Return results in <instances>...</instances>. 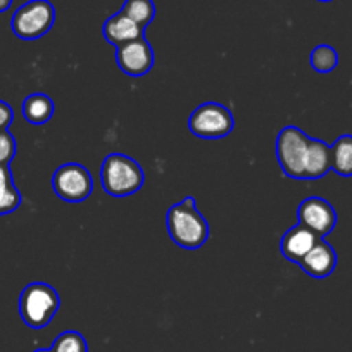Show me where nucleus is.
I'll return each instance as SVG.
<instances>
[{
	"instance_id": "15",
	"label": "nucleus",
	"mask_w": 352,
	"mask_h": 352,
	"mask_svg": "<svg viewBox=\"0 0 352 352\" xmlns=\"http://www.w3.org/2000/svg\"><path fill=\"white\" fill-rule=\"evenodd\" d=\"M21 194L12 180L11 166H0V216L11 214L21 206Z\"/></svg>"
},
{
	"instance_id": "21",
	"label": "nucleus",
	"mask_w": 352,
	"mask_h": 352,
	"mask_svg": "<svg viewBox=\"0 0 352 352\" xmlns=\"http://www.w3.org/2000/svg\"><path fill=\"white\" fill-rule=\"evenodd\" d=\"M14 121V111L8 102L0 100V131L8 130Z\"/></svg>"
},
{
	"instance_id": "1",
	"label": "nucleus",
	"mask_w": 352,
	"mask_h": 352,
	"mask_svg": "<svg viewBox=\"0 0 352 352\" xmlns=\"http://www.w3.org/2000/svg\"><path fill=\"white\" fill-rule=\"evenodd\" d=\"M166 226L173 242L182 249L197 250L209 239V225L199 212L194 197H185L182 202L169 208Z\"/></svg>"
},
{
	"instance_id": "18",
	"label": "nucleus",
	"mask_w": 352,
	"mask_h": 352,
	"mask_svg": "<svg viewBox=\"0 0 352 352\" xmlns=\"http://www.w3.org/2000/svg\"><path fill=\"white\" fill-rule=\"evenodd\" d=\"M309 63L316 73H331L338 66V54L333 47L323 43V45L314 47Z\"/></svg>"
},
{
	"instance_id": "16",
	"label": "nucleus",
	"mask_w": 352,
	"mask_h": 352,
	"mask_svg": "<svg viewBox=\"0 0 352 352\" xmlns=\"http://www.w3.org/2000/svg\"><path fill=\"white\" fill-rule=\"evenodd\" d=\"M331 169L338 176L351 178L352 176V135H342L330 145Z\"/></svg>"
},
{
	"instance_id": "23",
	"label": "nucleus",
	"mask_w": 352,
	"mask_h": 352,
	"mask_svg": "<svg viewBox=\"0 0 352 352\" xmlns=\"http://www.w3.org/2000/svg\"><path fill=\"white\" fill-rule=\"evenodd\" d=\"M33 352H52V351H50V349H36V351Z\"/></svg>"
},
{
	"instance_id": "2",
	"label": "nucleus",
	"mask_w": 352,
	"mask_h": 352,
	"mask_svg": "<svg viewBox=\"0 0 352 352\" xmlns=\"http://www.w3.org/2000/svg\"><path fill=\"white\" fill-rule=\"evenodd\" d=\"M100 182L106 194L113 197H128L137 194L144 185V169L128 155L109 154L100 168Z\"/></svg>"
},
{
	"instance_id": "4",
	"label": "nucleus",
	"mask_w": 352,
	"mask_h": 352,
	"mask_svg": "<svg viewBox=\"0 0 352 352\" xmlns=\"http://www.w3.org/2000/svg\"><path fill=\"white\" fill-rule=\"evenodd\" d=\"M56 8L50 0H30L12 14L11 28L18 38L38 40L52 30Z\"/></svg>"
},
{
	"instance_id": "8",
	"label": "nucleus",
	"mask_w": 352,
	"mask_h": 352,
	"mask_svg": "<svg viewBox=\"0 0 352 352\" xmlns=\"http://www.w3.org/2000/svg\"><path fill=\"white\" fill-rule=\"evenodd\" d=\"M297 219L320 239H324L337 226V211L321 197H307L297 208Z\"/></svg>"
},
{
	"instance_id": "9",
	"label": "nucleus",
	"mask_w": 352,
	"mask_h": 352,
	"mask_svg": "<svg viewBox=\"0 0 352 352\" xmlns=\"http://www.w3.org/2000/svg\"><path fill=\"white\" fill-rule=\"evenodd\" d=\"M116 49L118 67L128 76H144L154 67V49L145 36Z\"/></svg>"
},
{
	"instance_id": "6",
	"label": "nucleus",
	"mask_w": 352,
	"mask_h": 352,
	"mask_svg": "<svg viewBox=\"0 0 352 352\" xmlns=\"http://www.w3.org/2000/svg\"><path fill=\"white\" fill-rule=\"evenodd\" d=\"M235 126V118L232 111L218 102L201 104L188 120V128L192 133L206 140L228 137Z\"/></svg>"
},
{
	"instance_id": "3",
	"label": "nucleus",
	"mask_w": 352,
	"mask_h": 352,
	"mask_svg": "<svg viewBox=\"0 0 352 352\" xmlns=\"http://www.w3.org/2000/svg\"><path fill=\"white\" fill-rule=\"evenodd\" d=\"M60 306V297L52 285L43 282H33L23 289L19 296V314L25 324L33 330L45 328Z\"/></svg>"
},
{
	"instance_id": "12",
	"label": "nucleus",
	"mask_w": 352,
	"mask_h": 352,
	"mask_svg": "<svg viewBox=\"0 0 352 352\" xmlns=\"http://www.w3.org/2000/svg\"><path fill=\"white\" fill-rule=\"evenodd\" d=\"M102 35L106 42L120 47L123 43L133 42V40L145 36V28H142L133 19L128 18L123 11H118L116 14L106 19L102 26Z\"/></svg>"
},
{
	"instance_id": "11",
	"label": "nucleus",
	"mask_w": 352,
	"mask_h": 352,
	"mask_svg": "<svg viewBox=\"0 0 352 352\" xmlns=\"http://www.w3.org/2000/svg\"><path fill=\"white\" fill-rule=\"evenodd\" d=\"M318 240H320V236L314 235V233L311 232L309 228H306L304 225L297 223L296 226H292V228L282 236L280 250H282V256L285 257V259L300 264V261L307 256V252L316 245Z\"/></svg>"
},
{
	"instance_id": "13",
	"label": "nucleus",
	"mask_w": 352,
	"mask_h": 352,
	"mask_svg": "<svg viewBox=\"0 0 352 352\" xmlns=\"http://www.w3.org/2000/svg\"><path fill=\"white\" fill-rule=\"evenodd\" d=\"M331 169L330 145L318 138H309L304 164V180H320Z\"/></svg>"
},
{
	"instance_id": "24",
	"label": "nucleus",
	"mask_w": 352,
	"mask_h": 352,
	"mask_svg": "<svg viewBox=\"0 0 352 352\" xmlns=\"http://www.w3.org/2000/svg\"><path fill=\"white\" fill-rule=\"evenodd\" d=\"M318 2H331V0H318Z\"/></svg>"
},
{
	"instance_id": "17",
	"label": "nucleus",
	"mask_w": 352,
	"mask_h": 352,
	"mask_svg": "<svg viewBox=\"0 0 352 352\" xmlns=\"http://www.w3.org/2000/svg\"><path fill=\"white\" fill-rule=\"evenodd\" d=\"M121 11L145 30L155 18L154 0H124Z\"/></svg>"
},
{
	"instance_id": "19",
	"label": "nucleus",
	"mask_w": 352,
	"mask_h": 352,
	"mask_svg": "<svg viewBox=\"0 0 352 352\" xmlns=\"http://www.w3.org/2000/svg\"><path fill=\"white\" fill-rule=\"evenodd\" d=\"M52 352H88L87 340H85L83 335L80 331L67 330L63 331L60 335H57V338L54 340Z\"/></svg>"
},
{
	"instance_id": "20",
	"label": "nucleus",
	"mask_w": 352,
	"mask_h": 352,
	"mask_svg": "<svg viewBox=\"0 0 352 352\" xmlns=\"http://www.w3.org/2000/svg\"><path fill=\"white\" fill-rule=\"evenodd\" d=\"M16 155V140L8 130L0 131V166L9 164Z\"/></svg>"
},
{
	"instance_id": "10",
	"label": "nucleus",
	"mask_w": 352,
	"mask_h": 352,
	"mask_svg": "<svg viewBox=\"0 0 352 352\" xmlns=\"http://www.w3.org/2000/svg\"><path fill=\"white\" fill-rule=\"evenodd\" d=\"M299 266L313 278H328L337 268V252L324 239H320Z\"/></svg>"
},
{
	"instance_id": "22",
	"label": "nucleus",
	"mask_w": 352,
	"mask_h": 352,
	"mask_svg": "<svg viewBox=\"0 0 352 352\" xmlns=\"http://www.w3.org/2000/svg\"><path fill=\"white\" fill-rule=\"evenodd\" d=\"M12 6V0H0V12L9 11Z\"/></svg>"
},
{
	"instance_id": "5",
	"label": "nucleus",
	"mask_w": 352,
	"mask_h": 352,
	"mask_svg": "<svg viewBox=\"0 0 352 352\" xmlns=\"http://www.w3.org/2000/svg\"><path fill=\"white\" fill-rule=\"evenodd\" d=\"M309 137L297 126H285L276 137V159L283 175L294 180H304Z\"/></svg>"
},
{
	"instance_id": "7",
	"label": "nucleus",
	"mask_w": 352,
	"mask_h": 352,
	"mask_svg": "<svg viewBox=\"0 0 352 352\" xmlns=\"http://www.w3.org/2000/svg\"><path fill=\"white\" fill-rule=\"evenodd\" d=\"M54 192L59 199L66 202H83L90 197L94 190L92 175L85 166L76 162L57 168L52 176Z\"/></svg>"
},
{
	"instance_id": "14",
	"label": "nucleus",
	"mask_w": 352,
	"mask_h": 352,
	"mask_svg": "<svg viewBox=\"0 0 352 352\" xmlns=\"http://www.w3.org/2000/svg\"><path fill=\"white\" fill-rule=\"evenodd\" d=\"M54 111H56L54 100L45 94H32L23 102V116L35 126L49 123L50 118L54 116Z\"/></svg>"
}]
</instances>
